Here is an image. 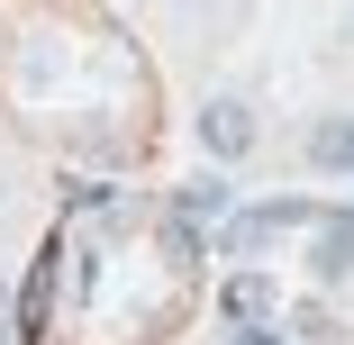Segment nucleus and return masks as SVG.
<instances>
[{"label":"nucleus","instance_id":"f257e3e1","mask_svg":"<svg viewBox=\"0 0 354 345\" xmlns=\"http://www.w3.org/2000/svg\"><path fill=\"white\" fill-rule=\"evenodd\" d=\"M191 127H200V155H209V164H245V155L263 146V118H254L236 91L200 100V118H191Z\"/></svg>","mask_w":354,"mask_h":345},{"label":"nucleus","instance_id":"f03ea898","mask_svg":"<svg viewBox=\"0 0 354 345\" xmlns=\"http://www.w3.org/2000/svg\"><path fill=\"white\" fill-rule=\"evenodd\" d=\"M309 263H318V282H345V272H354V218H345V209H327V218H318Z\"/></svg>","mask_w":354,"mask_h":345},{"label":"nucleus","instance_id":"7ed1b4c3","mask_svg":"<svg viewBox=\"0 0 354 345\" xmlns=\"http://www.w3.org/2000/svg\"><path fill=\"white\" fill-rule=\"evenodd\" d=\"M300 155H309L318 173H354V118H318V127L300 136Z\"/></svg>","mask_w":354,"mask_h":345},{"label":"nucleus","instance_id":"20e7f679","mask_svg":"<svg viewBox=\"0 0 354 345\" xmlns=\"http://www.w3.org/2000/svg\"><path fill=\"white\" fill-rule=\"evenodd\" d=\"M173 218H227V173H191L173 191Z\"/></svg>","mask_w":354,"mask_h":345},{"label":"nucleus","instance_id":"39448f33","mask_svg":"<svg viewBox=\"0 0 354 345\" xmlns=\"http://www.w3.org/2000/svg\"><path fill=\"white\" fill-rule=\"evenodd\" d=\"M0 336H10V291H0Z\"/></svg>","mask_w":354,"mask_h":345}]
</instances>
